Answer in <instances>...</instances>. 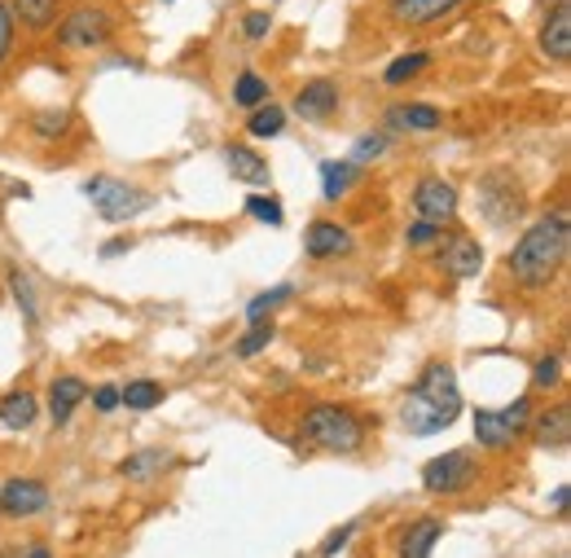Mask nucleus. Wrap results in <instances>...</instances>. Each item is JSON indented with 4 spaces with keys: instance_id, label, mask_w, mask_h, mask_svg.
<instances>
[{
    "instance_id": "obj_1",
    "label": "nucleus",
    "mask_w": 571,
    "mask_h": 558,
    "mask_svg": "<svg viewBox=\"0 0 571 558\" xmlns=\"http://www.w3.org/2000/svg\"><path fill=\"white\" fill-rule=\"evenodd\" d=\"M567 246H571V216H567V207H558L553 216H540L536 224H527L518 233L510 259H505L514 287L518 291H545L558 277L562 259H567Z\"/></svg>"
},
{
    "instance_id": "obj_2",
    "label": "nucleus",
    "mask_w": 571,
    "mask_h": 558,
    "mask_svg": "<svg viewBox=\"0 0 571 558\" xmlns=\"http://www.w3.org/2000/svg\"><path fill=\"white\" fill-rule=\"evenodd\" d=\"M457 414H462L457 370H453L448 361H431V365L418 374L413 392L405 396V405H400V422H405V431H409V435L427 440V435L448 431Z\"/></svg>"
},
{
    "instance_id": "obj_3",
    "label": "nucleus",
    "mask_w": 571,
    "mask_h": 558,
    "mask_svg": "<svg viewBox=\"0 0 571 558\" xmlns=\"http://www.w3.org/2000/svg\"><path fill=\"white\" fill-rule=\"evenodd\" d=\"M300 431L308 444L326 449V453H357L365 444V422L361 414H352L348 405H335V400H322L313 405L304 418H300Z\"/></svg>"
},
{
    "instance_id": "obj_4",
    "label": "nucleus",
    "mask_w": 571,
    "mask_h": 558,
    "mask_svg": "<svg viewBox=\"0 0 571 558\" xmlns=\"http://www.w3.org/2000/svg\"><path fill=\"white\" fill-rule=\"evenodd\" d=\"M475 479V457L466 449H453V453H440L422 466V488L435 492V497H457L466 492Z\"/></svg>"
},
{
    "instance_id": "obj_5",
    "label": "nucleus",
    "mask_w": 571,
    "mask_h": 558,
    "mask_svg": "<svg viewBox=\"0 0 571 558\" xmlns=\"http://www.w3.org/2000/svg\"><path fill=\"white\" fill-rule=\"evenodd\" d=\"M84 198H93V207L102 211V220H132L141 207H145V194L141 189H132V185H124V181H115V176H93V181H84Z\"/></svg>"
},
{
    "instance_id": "obj_6",
    "label": "nucleus",
    "mask_w": 571,
    "mask_h": 558,
    "mask_svg": "<svg viewBox=\"0 0 571 558\" xmlns=\"http://www.w3.org/2000/svg\"><path fill=\"white\" fill-rule=\"evenodd\" d=\"M110 36H115V23H110V14L97 10V5L75 10V14L58 27V45L71 49V54H80V49H97V45H106Z\"/></svg>"
},
{
    "instance_id": "obj_7",
    "label": "nucleus",
    "mask_w": 571,
    "mask_h": 558,
    "mask_svg": "<svg viewBox=\"0 0 571 558\" xmlns=\"http://www.w3.org/2000/svg\"><path fill=\"white\" fill-rule=\"evenodd\" d=\"M413 211H418V220L453 224L457 220V189L444 176H422L413 185Z\"/></svg>"
},
{
    "instance_id": "obj_8",
    "label": "nucleus",
    "mask_w": 571,
    "mask_h": 558,
    "mask_svg": "<svg viewBox=\"0 0 571 558\" xmlns=\"http://www.w3.org/2000/svg\"><path fill=\"white\" fill-rule=\"evenodd\" d=\"M49 510V484L45 479H10L5 488H0V514H10V519H32Z\"/></svg>"
},
{
    "instance_id": "obj_9",
    "label": "nucleus",
    "mask_w": 571,
    "mask_h": 558,
    "mask_svg": "<svg viewBox=\"0 0 571 558\" xmlns=\"http://www.w3.org/2000/svg\"><path fill=\"white\" fill-rule=\"evenodd\" d=\"M440 268H444V277H453V282H470V277H479V268H483V246L470 233H453V237H444Z\"/></svg>"
},
{
    "instance_id": "obj_10",
    "label": "nucleus",
    "mask_w": 571,
    "mask_h": 558,
    "mask_svg": "<svg viewBox=\"0 0 571 558\" xmlns=\"http://www.w3.org/2000/svg\"><path fill=\"white\" fill-rule=\"evenodd\" d=\"M383 5H387L392 23H400V27H431L448 14H457L462 0H383Z\"/></svg>"
},
{
    "instance_id": "obj_11",
    "label": "nucleus",
    "mask_w": 571,
    "mask_h": 558,
    "mask_svg": "<svg viewBox=\"0 0 571 558\" xmlns=\"http://www.w3.org/2000/svg\"><path fill=\"white\" fill-rule=\"evenodd\" d=\"M295 115L304 124H326L335 111H339V84L335 80H308L300 93H295Z\"/></svg>"
},
{
    "instance_id": "obj_12",
    "label": "nucleus",
    "mask_w": 571,
    "mask_h": 558,
    "mask_svg": "<svg viewBox=\"0 0 571 558\" xmlns=\"http://www.w3.org/2000/svg\"><path fill=\"white\" fill-rule=\"evenodd\" d=\"M540 54L549 62H571V0H558L540 27Z\"/></svg>"
},
{
    "instance_id": "obj_13",
    "label": "nucleus",
    "mask_w": 571,
    "mask_h": 558,
    "mask_svg": "<svg viewBox=\"0 0 571 558\" xmlns=\"http://www.w3.org/2000/svg\"><path fill=\"white\" fill-rule=\"evenodd\" d=\"M440 536H444V519H435V514L413 519L400 532V540H396V558H431V549H435Z\"/></svg>"
},
{
    "instance_id": "obj_14",
    "label": "nucleus",
    "mask_w": 571,
    "mask_h": 558,
    "mask_svg": "<svg viewBox=\"0 0 571 558\" xmlns=\"http://www.w3.org/2000/svg\"><path fill=\"white\" fill-rule=\"evenodd\" d=\"M304 246H308L313 259H335V255H348V251H352V233H348L343 224H335V220H313Z\"/></svg>"
},
{
    "instance_id": "obj_15",
    "label": "nucleus",
    "mask_w": 571,
    "mask_h": 558,
    "mask_svg": "<svg viewBox=\"0 0 571 558\" xmlns=\"http://www.w3.org/2000/svg\"><path fill=\"white\" fill-rule=\"evenodd\" d=\"M567 418H571L567 405H553V409H545V414H532L527 431H532V440H536L540 449H567V440H571V422H567Z\"/></svg>"
},
{
    "instance_id": "obj_16",
    "label": "nucleus",
    "mask_w": 571,
    "mask_h": 558,
    "mask_svg": "<svg viewBox=\"0 0 571 558\" xmlns=\"http://www.w3.org/2000/svg\"><path fill=\"white\" fill-rule=\"evenodd\" d=\"M357 181H361V163H352V159H326L322 163V198L326 202L348 198Z\"/></svg>"
},
{
    "instance_id": "obj_17",
    "label": "nucleus",
    "mask_w": 571,
    "mask_h": 558,
    "mask_svg": "<svg viewBox=\"0 0 571 558\" xmlns=\"http://www.w3.org/2000/svg\"><path fill=\"white\" fill-rule=\"evenodd\" d=\"M84 396H89V383H84V379H75V374L54 379V387H49V414H54V422L67 427L71 414H75V405H80Z\"/></svg>"
},
{
    "instance_id": "obj_18",
    "label": "nucleus",
    "mask_w": 571,
    "mask_h": 558,
    "mask_svg": "<svg viewBox=\"0 0 571 558\" xmlns=\"http://www.w3.org/2000/svg\"><path fill=\"white\" fill-rule=\"evenodd\" d=\"M5 5H10V19L23 23L27 32H49L58 23L62 0H5Z\"/></svg>"
},
{
    "instance_id": "obj_19",
    "label": "nucleus",
    "mask_w": 571,
    "mask_h": 558,
    "mask_svg": "<svg viewBox=\"0 0 571 558\" xmlns=\"http://www.w3.org/2000/svg\"><path fill=\"white\" fill-rule=\"evenodd\" d=\"M224 163H229L233 181H242V185H268V159L255 154L250 146H229V150H224Z\"/></svg>"
},
{
    "instance_id": "obj_20",
    "label": "nucleus",
    "mask_w": 571,
    "mask_h": 558,
    "mask_svg": "<svg viewBox=\"0 0 571 558\" xmlns=\"http://www.w3.org/2000/svg\"><path fill=\"white\" fill-rule=\"evenodd\" d=\"M497 185H510V176L501 181V172H492V176L483 181V189H479V202H483V211H488L492 224H510V220L518 216V189H510L505 198H497Z\"/></svg>"
},
{
    "instance_id": "obj_21",
    "label": "nucleus",
    "mask_w": 571,
    "mask_h": 558,
    "mask_svg": "<svg viewBox=\"0 0 571 558\" xmlns=\"http://www.w3.org/2000/svg\"><path fill=\"white\" fill-rule=\"evenodd\" d=\"M36 414H40V405H36L32 392H10L5 400H0V422H5L10 431H27L36 422Z\"/></svg>"
},
{
    "instance_id": "obj_22",
    "label": "nucleus",
    "mask_w": 571,
    "mask_h": 558,
    "mask_svg": "<svg viewBox=\"0 0 571 558\" xmlns=\"http://www.w3.org/2000/svg\"><path fill=\"white\" fill-rule=\"evenodd\" d=\"M172 466V453H163V449H145V453H132L128 462H119V475L124 479H154L159 470H167Z\"/></svg>"
},
{
    "instance_id": "obj_23",
    "label": "nucleus",
    "mask_w": 571,
    "mask_h": 558,
    "mask_svg": "<svg viewBox=\"0 0 571 558\" xmlns=\"http://www.w3.org/2000/svg\"><path fill=\"white\" fill-rule=\"evenodd\" d=\"M392 124H400V128H409V132H435V128L444 124V115H440L435 106H427V102H413V106H396V111H392Z\"/></svg>"
},
{
    "instance_id": "obj_24",
    "label": "nucleus",
    "mask_w": 571,
    "mask_h": 558,
    "mask_svg": "<svg viewBox=\"0 0 571 558\" xmlns=\"http://www.w3.org/2000/svg\"><path fill=\"white\" fill-rule=\"evenodd\" d=\"M431 67V54L427 49H413V54H400L387 71H383V84H392V89H400V84H409V80H418L422 71Z\"/></svg>"
},
{
    "instance_id": "obj_25",
    "label": "nucleus",
    "mask_w": 571,
    "mask_h": 558,
    "mask_svg": "<svg viewBox=\"0 0 571 558\" xmlns=\"http://www.w3.org/2000/svg\"><path fill=\"white\" fill-rule=\"evenodd\" d=\"M264 102H268V80H264L259 71H242V75L233 80V106L255 111V106H264Z\"/></svg>"
},
{
    "instance_id": "obj_26",
    "label": "nucleus",
    "mask_w": 571,
    "mask_h": 558,
    "mask_svg": "<svg viewBox=\"0 0 571 558\" xmlns=\"http://www.w3.org/2000/svg\"><path fill=\"white\" fill-rule=\"evenodd\" d=\"M475 440H479L483 449H505L514 435L505 431V422H501L497 409H475Z\"/></svg>"
},
{
    "instance_id": "obj_27",
    "label": "nucleus",
    "mask_w": 571,
    "mask_h": 558,
    "mask_svg": "<svg viewBox=\"0 0 571 558\" xmlns=\"http://www.w3.org/2000/svg\"><path fill=\"white\" fill-rule=\"evenodd\" d=\"M281 128H286V111H281V106H272V102L255 106V111H250V119H246V132H250L255 141H268V137H277Z\"/></svg>"
},
{
    "instance_id": "obj_28",
    "label": "nucleus",
    "mask_w": 571,
    "mask_h": 558,
    "mask_svg": "<svg viewBox=\"0 0 571 558\" xmlns=\"http://www.w3.org/2000/svg\"><path fill=\"white\" fill-rule=\"evenodd\" d=\"M119 405H128V409H137V414H145V409H154V405H163V387H159L154 379H137V383H128V387H119Z\"/></svg>"
},
{
    "instance_id": "obj_29",
    "label": "nucleus",
    "mask_w": 571,
    "mask_h": 558,
    "mask_svg": "<svg viewBox=\"0 0 571 558\" xmlns=\"http://www.w3.org/2000/svg\"><path fill=\"white\" fill-rule=\"evenodd\" d=\"M10 287H14V300H19L23 317H27V326H36V322H40V304H36V287H32V277H27L23 268H10Z\"/></svg>"
},
{
    "instance_id": "obj_30",
    "label": "nucleus",
    "mask_w": 571,
    "mask_h": 558,
    "mask_svg": "<svg viewBox=\"0 0 571 558\" xmlns=\"http://www.w3.org/2000/svg\"><path fill=\"white\" fill-rule=\"evenodd\" d=\"M32 128H36V137H45V141H58L67 128H71V111H40L36 119H32Z\"/></svg>"
},
{
    "instance_id": "obj_31",
    "label": "nucleus",
    "mask_w": 571,
    "mask_h": 558,
    "mask_svg": "<svg viewBox=\"0 0 571 558\" xmlns=\"http://www.w3.org/2000/svg\"><path fill=\"white\" fill-rule=\"evenodd\" d=\"M558 379H562V357H558V352H545V357L532 365V387H536V392H549V387H558Z\"/></svg>"
},
{
    "instance_id": "obj_32",
    "label": "nucleus",
    "mask_w": 571,
    "mask_h": 558,
    "mask_svg": "<svg viewBox=\"0 0 571 558\" xmlns=\"http://www.w3.org/2000/svg\"><path fill=\"white\" fill-rule=\"evenodd\" d=\"M281 300H291V287H272V291L255 295V300L246 304V322H250V326H259V322H264V313H272Z\"/></svg>"
},
{
    "instance_id": "obj_33",
    "label": "nucleus",
    "mask_w": 571,
    "mask_h": 558,
    "mask_svg": "<svg viewBox=\"0 0 571 558\" xmlns=\"http://www.w3.org/2000/svg\"><path fill=\"white\" fill-rule=\"evenodd\" d=\"M246 211H250L255 220H264V224H281V220H286L281 198H272V194H250V198H246Z\"/></svg>"
},
{
    "instance_id": "obj_34",
    "label": "nucleus",
    "mask_w": 571,
    "mask_h": 558,
    "mask_svg": "<svg viewBox=\"0 0 571 558\" xmlns=\"http://www.w3.org/2000/svg\"><path fill=\"white\" fill-rule=\"evenodd\" d=\"M268 344H272V322H259V326H250V335H242V339H237V348H233V352L250 361V357H259Z\"/></svg>"
},
{
    "instance_id": "obj_35",
    "label": "nucleus",
    "mask_w": 571,
    "mask_h": 558,
    "mask_svg": "<svg viewBox=\"0 0 571 558\" xmlns=\"http://www.w3.org/2000/svg\"><path fill=\"white\" fill-rule=\"evenodd\" d=\"M501 414V422H505V431L510 435H523L527 431V422H532V400L527 396H518L514 405H505V409H497Z\"/></svg>"
},
{
    "instance_id": "obj_36",
    "label": "nucleus",
    "mask_w": 571,
    "mask_h": 558,
    "mask_svg": "<svg viewBox=\"0 0 571 558\" xmlns=\"http://www.w3.org/2000/svg\"><path fill=\"white\" fill-rule=\"evenodd\" d=\"M405 242H409L413 251H427V246H435V242H444V224H431V220H418V224H409V233H405Z\"/></svg>"
},
{
    "instance_id": "obj_37",
    "label": "nucleus",
    "mask_w": 571,
    "mask_h": 558,
    "mask_svg": "<svg viewBox=\"0 0 571 558\" xmlns=\"http://www.w3.org/2000/svg\"><path fill=\"white\" fill-rule=\"evenodd\" d=\"M383 154H387V132H365L357 141V150H352V163H374Z\"/></svg>"
},
{
    "instance_id": "obj_38",
    "label": "nucleus",
    "mask_w": 571,
    "mask_h": 558,
    "mask_svg": "<svg viewBox=\"0 0 571 558\" xmlns=\"http://www.w3.org/2000/svg\"><path fill=\"white\" fill-rule=\"evenodd\" d=\"M268 32H272V14H268V10H250V14L242 19V36H246L250 45L268 40Z\"/></svg>"
},
{
    "instance_id": "obj_39",
    "label": "nucleus",
    "mask_w": 571,
    "mask_h": 558,
    "mask_svg": "<svg viewBox=\"0 0 571 558\" xmlns=\"http://www.w3.org/2000/svg\"><path fill=\"white\" fill-rule=\"evenodd\" d=\"M10 49H14V19H10V5L0 0V62L10 58Z\"/></svg>"
},
{
    "instance_id": "obj_40",
    "label": "nucleus",
    "mask_w": 571,
    "mask_h": 558,
    "mask_svg": "<svg viewBox=\"0 0 571 558\" xmlns=\"http://www.w3.org/2000/svg\"><path fill=\"white\" fill-rule=\"evenodd\" d=\"M348 540H352V523H343V527H335V532H330V536L322 540V558H330V554H339V549H343Z\"/></svg>"
},
{
    "instance_id": "obj_41",
    "label": "nucleus",
    "mask_w": 571,
    "mask_h": 558,
    "mask_svg": "<svg viewBox=\"0 0 571 558\" xmlns=\"http://www.w3.org/2000/svg\"><path fill=\"white\" fill-rule=\"evenodd\" d=\"M93 405H97V414H115L119 409V387H97Z\"/></svg>"
},
{
    "instance_id": "obj_42",
    "label": "nucleus",
    "mask_w": 571,
    "mask_h": 558,
    "mask_svg": "<svg viewBox=\"0 0 571 558\" xmlns=\"http://www.w3.org/2000/svg\"><path fill=\"white\" fill-rule=\"evenodd\" d=\"M23 558H54V554H49V545H32Z\"/></svg>"
},
{
    "instance_id": "obj_43",
    "label": "nucleus",
    "mask_w": 571,
    "mask_h": 558,
    "mask_svg": "<svg viewBox=\"0 0 571 558\" xmlns=\"http://www.w3.org/2000/svg\"><path fill=\"white\" fill-rule=\"evenodd\" d=\"M132 242H106V255H124Z\"/></svg>"
},
{
    "instance_id": "obj_44",
    "label": "nucleus",
    "mask_w": 571,
    "mask_h": 558,
    "mask_svg": "<svg viewBox=\"0 0 571 558\" xmlns=\"http://www.w3.org/2000/svg\"><path fill=\"white\" fill-rule=\"evenodd\" d=\"M567 492H571V488H567V484H562V488H558V492H553V505H558V510H567Z\"/></svg>"
},
{
    "instance_id": "obj_45",
    "label": "nucleus",
    "mask_w": 571,
    "mask_h": 558,
    "mask_svg": "<svg viewBox=\"0 0 571 558\" xmlns=\"http://www.w3.org/2000/svg\"><path fill=\"white\" fill-rule=\"evenodd\" d=\"M0 558H23V549H5V554H0Z\"/></svg>"
}]
</instances>
